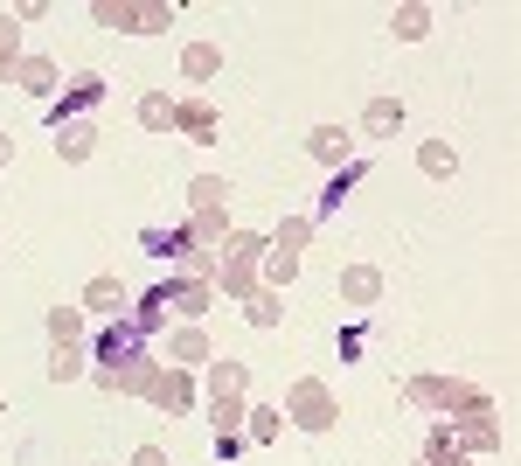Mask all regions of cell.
<instances>
[{
    "label": "cell",
    "instance_id": "52a82bcc",
    "mask_svg": "<svg viewBox=\"0 0 521 466\" xmlns=\"http://www.w3.org/2000/svg\"><path fill=\"white\" fill-rule=\"evenodd\" d=\"M146 397H153L160 411H188V404H195V376L167 362V369H153V390H146Z\"/></svg>",
    "mask_w": 521,
    "mask_h": 466
},
{
    "label": "cell",
    "instance_id": "f35d334b",
    "mask_svg": "<svg viewBox=\"0 0 521 466\" xmlns=\"http://www.w3.org/2000/svg\"><path fill=\"white\" fill-rule=\"evenodd\" d=\"M132 466H174V460H167L160 446H139V453H132Z\"/></svg>",
    "mask_w": 521,
    "mask_h": 466
},
{
    "label": "cell",
    "instance_id": "6da1fadb",
    "mask_svg": "<svg viewBox=\"0 0 521 466\" xmlns=\"http://www.w3.org/2000/svg\"><path fill=\"white\" fill-rule=\"evenodd\" d=\"M410 404H424V411H494L487 404V390H473V383H459V376H417L410 383Z\"/></svg>",
    "mask_w": 521,
    "mask_h": 466
},
{
    "label": "cell",
    "instance_id": "484cf974",
    "mask_svg": "<svg viewBox=\"0 0 521 466\" xmlns=\"http://www.w3.org/2000/svg\"><path fill=\"white\" fill-rule=\"evenodd\" d=\"M139 126H146V133H167V126H174V98H167V91H146V98H139Z\"/></svg>",
    "mask_w": 521,
    "mask_h": 466
},
{
    "label": "cell",
    "instance_id": "9c48e42d",
    "mask_svg": "<svg viewBox=\"0 0 521 466\" xmlns=\"http://www.w3.org/2000/svg\"><path fill=\"white\" fill-rule=\"evenodd\" d=\"M119 362H139V327H126V320H112L98 334V369H119Z\"/></svg>",
    "mask_w": 521,
    "mask_h": 466
},
{
    "label": "cell",
    "instance_id": "277c9868",
    "mask_svg": "<svg viewBox=\"0 0 521 466\" xmlns=\"http://www.w3.org/2000/svg\"><path fill=\"white\" fill-rule=\"evenodd\" d=\"M91 105H105V77H98V70L70 77V84H63V91L49 98V133H56V126H70V119H84Z\"/></svg>",
    "mask_w": 521,
    "mask_h": 466
},
{
    "label": "cell",
    "instance_id": "f1b7e54d",
    "mask_svg": "<svg viewBox=\"0 0 521 466\" xmlns=\"http://www.w3.org/2000/svg\"><path fill=\"white\" fill-rule=\"evenodd\" d=\"M77 334H84V313L77 307H49V341H56V348H77Z\"/></svg>",
    "mask_w": 521,
    "mask_h": 466
},
{
    "label": "cell",
    "instance_id": "8fae6325",
    "mask_svg": "<svg viewBox=\"0 0 521 466\" xmlns=\"http://www.w3.org/2000/svg\"><path fill=\"white\" fill-rule=\"evenodd\" d=\"M341 300H348V307H376V300H383V272H376V265H348V272H341Z\"/></svg>",
    "mask_w": 521,
    "mask_h": 466
},
{
    "label": "cell",
    "instance_id": "5bb4252c",
    "mask_svg": "<svg viewBox=\"0 0 521 466\" xmlns=\"http://www.w3.org/2000/svg\"><path fill=\"white\" fill-rule=\"evenodd\" d=\"M14 84H21L28 98H56V63H49V56H21Z\"/></svg>",
    "mask_w": 521,
    "mask_h": 466
},
{
    "label": "cell",
    "instance_id": "3957f363",
    "mask_svg": "<svg viewBox=\"0 0 521 466\" xmlns=\"http://www.w3.org/2000/svg\"><path fill=\"white\" fill-rule=\"evenodd\" d=\"M285 418L299 425V432H334V418H341V404H334V390L327 383H292V397H285Z\"/></svg>",
    "mask_w": 521,
    "mask_h": 466
},
{
    "label": "cell",
    "instance_id": "7402d4cb",
    "mask_svg": "<svg viewBox=\"0 0 521 466\" xmlns=\"http://www.w3.org/2000/svg\"><path fill=\"white\" fill-rule=\"evenodd\" d=\"M244 390H251V369L244 362H216L209 369V397H244Z\"/></svg>",
    "mask_w": 521,
    "mask_h": 466
},
{
    "label": "cell",
    "instance_id": "cb8c5ba5",
    "mask_svg": "<svg viewBox=\"0 0 521 466\" xmlns=\"http://www.w3.org/2000/svg\"><path fill=\"white\" fill-rule=\"evenodd\" d=\"M390 35H396V42H424V35H431V7H396Z\"/></svg>",
    "mask_w": 521,
    "mask_h": 466
},
{
    "label": "cell",
    "instance_id": "83f0119b",
    "mask_svg": "<svg viewBox=\"0 0 521 466\" xmlns=\"http://www.w3.org/2000/svg\"><path fill=\"white\" fill-rule=\"evenodd\" d=\"M258 258H264V237H251V230L223 237V265H258Z\"/></svg>",
    "mask_w": 521,
    "mask_h": 466
},
{
    "label": "cell",
    "instance_id": "d6986e66",
    "mask_svg": "<svg viewBox=\"0 0 521 466\" xmlns=\"http://www.w3.org/2000/svg\"><path fill=\"white\" fill-rule=\"evenodd\" d=\"M167 307H174V300H167V286L139 293V313H132V327H139V334H160V327H167Z\"/></svg>",
    "mask_w": 521,
    "mask_h": 466
},
{
    "label": "cell",
    "instance_id": "8d00e7d4",
    "mask_svg": "<svg viewBox=\"0 0 521 466\" xmlns=\"http://www.w3.org/2000/svg\"><path fill=\"white\" fill-rule=\"evenodd\" d=\"M49 376H56V383H70V376H84V355H77V348H56V362H49Z\"/></svg>",
    "mask_w": 521,
    "mask_h": 466
},
{
    "label": "cell",
    "instance_id": "4316f807",
    "mask_svg": "<svg viewBox=\"0 0 521 466\" xmlns=\"http://www.w3.org/2000/svg\"><path fill=\"white\" fill-rule=\"evenodd\" d=\"M21 70V21L14 14H0V84Z\"/></svg>",
    "mask_w": 521,
    "mask_h": 466
},
{
    "label": "cell",
    "instance_id": "8992f818",
    "mask_svg": "<svg viewBox=\"0 0 521 466\" xmlns=\"http://www.w3.org/2000/svg\"><path fill=\"white\" fill-rule=\"evenodd\" d=\"M306 154L320 160V167H348V160H355V133H348V126H313V133H306Z\"/></svg>",
    "mask_w": 521,
    "mask_h": 466
},
{
    "label": "cell",
    "instance_id": "9a60e30c",
    "mask_svg": "<svg viewBox=\"0 0 521 466\" xmlns=\"http://www.w3.org/2000/svg\"><path fill=\"white\" fill-rule=\"evenodd\" d=\"M396 126H403V105H396V98H369V105H362V133H369V140H390Z\"/></svg>",
    "mask_w": 521,
    "mask_h": 466
},
{
    "label": "cell",
    "instance_id": "d6a6232c",
    "mask_svg": "<svg viewBox=\"0 0 521 466\" xmlns=\"http://www.w3.org/2000/svg\"><path fill=\"white\" fill-rule=\"evenodd\" d=\"M424 466H466V453L452 446V432H431V446H424Z\"/></svg>",
    "mask_w": 521,
    "mask_h": 466
},
{
    "label": "cell",
    "instance_id": "4fadbf2b",
    "mask_svg": "<svg viewBox=\"0 0 521 466\" xmlns=\"http://www.w3.org/2000/svg\"><path fill=\"white\" fill-rule=\"evenodd\" d=\"M167 362H174V369H188V376H195V369H202V362H209V334H202V327H181V334H174V341H167Z\"/></svg>",
    "mask_w": 521,
    "mask_h": 466
},
{
    "label": "cell",
    "instance_id": "7c38bea8",
    "mask_svg": "<svg viewBox=\"0 0 521 466\" xmlns=\"http://www.w3.org/2000/svg\"><path fill=\"white\" fill-rule=\"evenodd\" d=\"M49 147H56L63 160H91V147H98V126H91V119H70V126H56V133H49Z\"/></svg>",
    "mask_w": 521,
    "mask_h": 466
},
{
    "label": "cell",
    "instance_id": "30bf717a",
    "mask_svg": "<svg viewBox=\"0 0 521 466\" xmlns=\"http://www.w3.org/2000/svg\"><path fill=\"white\" fill-rule=\"evenodd\" d=\"M98 390H126V397H146L153 390V362H119V369H98Z\"/></svg>",
    "mask_w": 521,
    "mask_h": 466
},
{
    "label": "cell",
    "instance_id": "f546056e",
    "mask_svg": "<svg viewBox=\"0 0 521 466\" xmlns=\"http://www.w3.org/2000/svg\"><path fill=\"white\" fill-rule=\"evenodd\" d=\"M362 174H369V167H362V160H348V167H341V174H334V188H327V195H320V216H334V209H341V195H348V188H355V181H362Z\"/></svg>",
    "mask_w": 521,
    "mask_h": 466
},
{
    "label": "cell",
    "instance_id": "74e56055",
    "mask_svg": "<svg viewBox=\"0 0 521 466\" xmlns=\"http://www.w3.org/2000/svg\"><path fill=\"white\" fill-rule=\"evenodd\" d=\"M244 453V432H216V460H237Z\"/></svg>",
    "mask_w": 521,
    "mask_h": 466
},
{
    "label": "cell",
    "instance_id": "ba28073f",
    "mask_svg": "<svg viewBox=\"0 0 521 466\" xmlns=\"http://www.w3.org/2000/svg\"><path fill=\"white\" fill-rule=\"evenodd\" d=\"M174 133H188L195 147H209V140H216V105H209V98H181V105H174Z\"/></svg>",
    "mask_w": 521,
    "mask_h": 466
},
{
    "label": "cell",
    "instance_id": "7a4b0ae2",
    "mask_svg": "<svg viewBox=\"0 0 521 466\" xmlns=\"http://www.w3.org/2000/svg\"><path fill=\"white\" fill-rule=\"evenodd\" d=\"M91 21H98V28H126V35H167V28H174V7H160V0H146V7H132V0H98Z\"/></svg>",
    "mask_w": 521,
    "mask_h": 466
},
{
    "label": "cell",
    "instance_id": "ab89813d",
    "mask_svg": "<svg viewBox=\"0 0 521 466\" xmlns=\"http://www.w3.org/2000/svg\"><path fill=\"white\" fill-rule=\"evenodd\" d=\"M7 160H14V140H7V133H0V167H7Z\"/></svg>",
    "mask_w": 521,
    "mask_h": 466
},
{
    "label": "cell",
    "instance_id": "2e32d148",
    "mask_svg": "<svg viewBox=\"0 0 521 466\" xmlns=\"http://www.w3.org/2000/svg\"><path fill=\"white\" fill-rule=\"evenodd\" d=\"M188 209H195V216H209V209H230V181H223V174H195V188H188Z\"/></svg>",
    "mask_w": 521,
    "mask_h": 466
},
{
    "label": "cell",
    "instance_id": "4dcf8cb0",
    "mask_svg": "<svg viewBox=\"0 0 521 466\" xmlns=\"http://www.w3.org/2000/svg\"><path fill=\"white\" fill-rule=\"evenodd\" d=\"M139 244H146L153 258H188V237H181V230H146Z\"/></svg>",
    "mask_w": 521,
    "mask_h": 466
},
{
    "label": "cell",
    "instance_id": "e0dca14e",
    "mask_svg": "<svg viewBox=\"0 0 521 466\" xmlns=\"http://www.w3.org/2000/svg\"><path fill=\"white\" fill-rule=\"evenodd\" d=\"M167 300L181 313H209L216 307V279H181V286H167Z\"/></svg>",
    "mask_w": 521,
    "mask_h": 466
},
{
    "label": "cell",
    "instance_id": "1f68e13d",
    "mask_svg": "<svg viewBox=\"0 0 521 466\" xmlns=\"http://www.w3.org/2000/svg\"><path fill=\"white\" fill-rule=\"evenodd\" d=\"M209 418L216 432H244V397H209Z\"/></svg>",
    "mask_w": 521,
    "mask_h": 466
},
{
    "label": "cell",
    "instance_id": "ac0fdd59",
    "mask_svg": "<svg viewBox=\"0 0 521 466\" xmlns=\"http://www.w3.org/2000/svg\"><path fill=\"white\" fill-rule=\"evenodd\" d=\"M84 307L105 313V320H119V307H126V286H119V279H91V286H84Z\"/></svg>",
    "mask_w": 521,
    "mask_h": 466
},
{
    "label": "cell",
    "instance_id": "603a6c76",
    "mask_svg": "<svg viewBox=\"0 0 521 466\" xmlns=\"http://www.w3.org/2000/svg\"><path fill=\"white\" fill-rule=\"evenodd\" d=\"M216 293H230V300H258V265H223V279H216Z\"/></svg>",
    "mask_w": 521,
    "mask_h": 466
},
{
    "label": "cell",
    "instance_id": "e575fe53",
    "mask_svg": "<svg viewBox=\"0 0 521 466\" xmlns=\"http://www.w3.org/2000/svg\"><path fill=\"white\" fill-rule=\"evenodd\" d=\"M244 313H251V327H278V313H285V307H278V293L264 286L258 300H244Z\"/></svg>",
    "mask_w": 521,
    "mask_h": 466
},
{
    "label": "cell",
    "instance_id": "836d02e7",
    "mask_svg": "<svg viewBox=\"0 0 521 466\" xmlns=\"http://www.w3.org/2000/svg\"><path fill=\"white\" fill-rule=\"evenodd\" d=\"M313 237V216H292V223H278V251L285 258H299V244Z\"/></svg>",
    "mask_w": 521,
    "mask_h": 466
},
{
    "label": "cell",
    "instance_id": "5b68a950",
    "mask_svg": "<svg viewBox=\"0 0 521 466\" xmlns=\"http://www.w3.org/2000/svg\"><path fill=\"white\" fill-rule=\"evenodd\" d=\"M445 432H452V446H459V453H494V446H501L494 411H466V418H452Z\"/></svg>",
    "mask_w": 521,
    "mask_h": 466
},
{
    "label": "cell",
    "instance_id": "d590c367",
    "mask_svg": "<svg viewBox=\"0 0 521 466\" xmlns=\"http://www.w3.org/2000/svg\"><path fill=\"white\" fill-rule=\"evenodd\" d=\"M292 272H299V258H285V251H271V265H264V279H271V293H278V286H292Z\"/></svg>",
    "mask_w": 521,
    "mask_h": 466
},
{
    "label": "cell",
    "instance_id": "d4e9b609",
    "mask_svg": "<svg viewBox=\"0 0 521 466\" xmlns=\"http://www.w3.org/2000/svg\"><path fill=\"white\" fill-rule=\"evenodd\" d=\"M417 167H424L431 181H452V167H459V154H452L445 140H424V147H417Z\"/></svg>",
    "mask_w": 521,
    "mask_h": 466
},
{
    "label": "cell",
    "instance_id": "ffe728a7",
    "mask_svg": "<svg viewBox=\"0 0 521 466\" xmlns=\"http://www.w3.org/2000/svg\"><path fill=\"white\" fill-rule=\"evenodd\" d=\"M278 425H285V418H278V404L244 411V446H271V439H278Z\"/></svg>",
    "mask_w": 521,
    "mask_h": 466
},
{
    "label": "cell",
    "instance_id": "44dd1931",
    "mask_svg": "<svg viewBox=\"0 0 521 466\" xmlns=\"http://www.w3.org/2000/svg\"><path fill=\"white\" fill-rule=\"evenodd\" d=\"M181 70H188L195 84L216 77V70H223V49H216V42H188V49H181Z\"/></svg>",
    "mask_w": 521,
    "mask_h": 466
}]
</instances>
